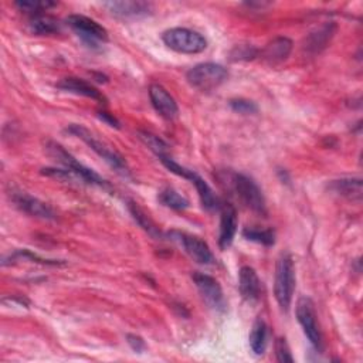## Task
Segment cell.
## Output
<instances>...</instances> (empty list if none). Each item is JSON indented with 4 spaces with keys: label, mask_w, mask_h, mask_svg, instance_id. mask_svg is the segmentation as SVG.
<instances>
[{
    "label": "cell",
    "mask_w": 363,
    "mask_h": 363,
    "mask_svg": "<svg viewBox=\"0 0 363 363\" xmlns=\"http://www.w3.org/2000/svg\"><path fill=\"white\" fill-rule=\"evenodd\" d=\"M46 150L47 153L57 160L60 165H63V167H66L67 170H70L77 180L84 182L87 185H93V186H98L102 189H109L108 182L101 177L95 170L87 167L85 165H83L81 162H78L69 150H66L60 143L49 141L46 143Z\"/></svg>",
    "instance_id": "obj_1"
},
{
    "label": "cell",
    "mask_w": 363,
    "mask_h": 363,
    "mask_svg": "<svg viewBox=\"0 0 363 363\" xmlns=\"http://www.w3.org/2000/svg\"><path fill=\"white\" fill-rule=\"evenodd\" d=\"M295 292V266L290 253L280 256L274 275V295L281 309L288 311Z\"/></svg>",
    "instance_id": "obj_2"
},
{
    "label": "cell",
    "mask_w": 363,
    "mask_h": 363,
    "mask_svg": "<svg viewBox=\"0 0 363 363\" xmlns=\"http://www.w3.org/2000/svg\"><path fill=\"white\" fill-rule=\"evenodd\" d=\"M67 132H70L71 135H74L78 139H81L83 142H85L100 157H102L118 173L125 174V176L129 174V169H128V165H126V160L124 159V156L119 155L114 148H111L109 145H107L105 142L98 139L90 129H87L83 125L71 124L67 128Z\"/></svg>",
    "instance_id": "obj_3"
},
{
    "label": "cell",
    "mask_w": 363,
    "mask_h": 363,
    "mask_svg": "<svg viewBox=\"0 0 363 363\" xmlns=\"http://www.w3.org/2000/svg\"><path fill=\"white\" fill-rule=\"evenodd\" d=\"M162 42L173 52L182 54H199L206 50L208 40L198 32L186 28H173L162 35Z\"/></svg>",
    "instance_id": "obj_4"
},
{
    "label": "cell",
    "mask_w": 363,
    "mask_h": 363,
    "mask_svg": "<svg viewBox=\"0 0 363 363\" xmlns=\"http://www.w3.org/2000/svg\"><path fill=\"white\" fill-rule=\"evenodd\" d=\"M232 185L233 191L237 198L246 205L250 210L258 215H267V205L266 198L256 182L243 173H233L232 174Z\"/></svg>",
    "instance_id": "obj_5"
},
{
    "label": "cell",
    "mask_w": 363,
    "mask_h": 363,
    "mask_svg": "<svg viewBox=\"0 0 363 363\" xmlns=\"http://www.w3.org/2000/svg\"><path fill=\"white\" fill-rule=\"evenodd\" d=\"M229 77L227 70L216 63H202L191 69L186 74L188 83L203 93L212 91L222 85Z\"/></svg>",
    "instance_id": "obj_6"
},
{
    "label": "cell",
    "mask_w": 363,
    "mask_h": 363,
    "mask_svg": "<svg viewBox=\"0 0 363 363\" xmlns=\"http://www.w3.org/2000/svg\"><path fill=\"white\" fill-rule=\"evenodd\" d=\"M295 315L299 322V325L304 329L305 336L308 338L309 343L314 346L316 352L323 350V338L322 332L318 325V318H316V311L315 305L311 298L302 297L298 299L297 307H295Z\"/></svg>",
    "instance_id": "obj_7"
},
{
    "label": "cell",
    "mask_w": 363,
    "mask_h": 363,
    "mask_svg": "<svg viewBox=\"0 0 363 363\" xmlns=\"http://www.w3.org/2000/svg\"><path fill=\"white\" fill-rule=\"evenodd\" d=\"M67 25L71 30L85 43L88 47L98 49L100 44L108 42V32L95 20L83 16V15H71L67 18Z\"/></svg>",
    "instance_id": "obj_8"
},
{
    "label": "cell",
    "mask_w": 363,
    "mask_h": 363,
    "mask_svg": "<svg viewBox=\"0 0 363 363\" xmlns=\"http://www.w3.org/2000/svg\"><path fill=\"white\" fill-rule=\"evenodd\" d=\"M167 237L177 243L182 249L185 250V253L198 264L202 266H210L215 261L213 253L210 250V247L208 246V243L205 240H202L198 236L185 233V232H179V230H172L167 233Z\"/></svg>",
    "instance_id": "obj_9"
},
{
    "label": "cell",
    "mask_w": 363,
    "mask_h": 363,
    "mask_svg": "<svg viewBox=\"0 0 363 363\" xmlns=\"http://www.w3.org/2000/svg\"><path fill=\"white\" fill-rule=\"evenodd\" d=\"M192 278L205 302L216 312H223L226 309V299L219 281L215 277L199 271L194 273Z\"/></svg>",
    "instance_id": "obj_10"
},
{
    "label": "cell",
    "mask_w": 363,
    "mask_h": 363,
    "mask_svg": "<svg viewBox=\"0 0 363 363\" xmlns=\"http://www.w3.org/2000/svg\"><path fill=\"white\" fill-rule=\"evenodd\" d=\"M11 201L13 202V205L23 213L33 216V218H39V219H46V220H54L56 219V213L54 210L44 202H42L40 199L22 192V191H11L9 194Z\"/></svg>",
    "instance_id": "obj_11"
},
{
    "label": "cell",
    "mask_w": 363,
    "mask_h": 363,
    "mask_svg": "<svg viewBox=\"0 0 363 363\" xmlns=\"http://www.w3.org/2000/svg\"><path fill=\"white\" fill-rule=\"evenodd\" d=\"M149 98L155 111L165 119H174L179 114V107L169 91L160 84H152L149 87Z\"/></svg>",
    "instance_id": "obj_12"
},
{
    "label": "cell",
    "mask_w": 363,
    "mask_h": 363,
    "mask_svg": "<svg viewBox=\"0 0 363 363\" xmlns=\"http://www.w3.org/2000/svg\"><path fill=\"white\" fill-rule=\"evenodd\" d=\"M222 218H220V233H219V246L222 250H227L237 233L239 219L237 210L233 205L226 203L222 208Z\"/></svg>",
    "instance_id": "obj_13"
},
{
    "label": "cell",
    "mask_w": 363,
    "mask_h": 363,
    "mask_svg": "<svg viewBox=\"0 0 363 363\" xmlns=\"http://www.w3.org/2000/svg\"><path fill=\"white\" fill-rule=\"evenodd\" d=\"M104 6L117 18L122 19H138L152 13V4L148 2H107Z\"/></svg>",
    "instance_id": "obj_14"
},
{
    "label": "cell",
    "mask_w": 363,
    "mask_h": 363,
    "mask_svg": "<svg viewBox=\"0 0 363 363\" xmlns=\"http://www.w3.org/2000/svg\"><path fill=\"white\" fill-rule=\"evenodd\" d=\"M239 290L242 297L249 302L258 301L261 295V281L254 268L244 266L239 273Z\"/></svg>",
    "instance_id": "obj_15"
},
{
    "label": "cell",
    "mask_w": 363,
    "mask_h": 363,
    "mask_svg": "<svg viewBox=\"0 0 363 363\" xmlns=\"http://www.w3.org/2000/svg\"><path fill=\"white\" fill-rule=\"evenodd\" d=\"M57 87L60 90H63V91H67V93H71V94H76V95H81V97H87V98L95 100L100 104H105L107 102V98H105V95L101 91H98L90 83H87L84 80H80V78H76V77H69V78L61 80L57 84Z\"/></svg>",
    "instance_id": "obj_16"
},
{
    "label": "cell",
    "mask_w": 363,
    "mask_h": 363,
    "mask_svg": "<svg viewBox=\"0 0 363 363\" xmlns=\"http://www.w3.org/2000/svg\"><path fill=\"white\" fill-rule=\"evenodd\" d=\"M291 52H292V42L288 37H275L264 47V50L261 52V57L264 61L270 64H278L287 60Z\"/></svg>",
    "instance_id": "obj_17"
},
{
    "label": "cell",
    "mask_w": 363,
    "mask_h": 363,
    "mask_svg": "<svg viewBox=\"0 0 363 363\" xmlns=\"http://www.w3.org/2000/svg\"><path fill=\"white\" fill-rule=\"evenodd\" d=\"M329 189L349 201H360L362 199V180L357 177H343L339 180H332L329 184Z\"/></svg>",
    "instance_id": "obj_18"
},
{
    "label": "cell",
    "mask_w": 363,
    "mask_h": 363,
    "mask_svg": "<svg viewBox=\"0 0 363 363\" xmlns=\"http://www.w3.org/2000/svg\"><path fill=\"white\" fill-rule=\"evenodd\" d=\"M192 184L195 185L196 188V192L199 195V199H201V203L202 206L209 210V212H213V210H218L222 208V203L219 201V198L216 196V194L213 192V189L209 186L208 182L199 176L196 172L194 174V177L191 179Z\"/></svg>",
    "instance_id": "obj_19"
},
{
    "label": "cell",
    "mask_w": 363,
    "mask_h": 363,
    "mask_svg": "<svg viewBox=\"0 0 363 363\" xmlns=\"http://www.w3.org/2000/svg\"><path fill=\"white\" fill-rule=\"evenodd\" d=\"M29 30L37 36L54 35V33L60 32V22L50 15L37 13V15L30 16Z\"/></svg>",
    "instance_id": "obj_20"
},
{
    "label": "cell",
    "mask_w": 363,
    "mask_h": 363,
    "mask_svg": "<svg viewBox=\"0 0 363 363\" xmlns=\"http://www.w3.org/2000/svg\"><path fill=\"white\" fill-rule=\"evenodd\" d=\"M249 340H250V347L254 352V355H257V356L264 355V352L267 349V342H268V326L264 322V319L258 318L254 322L250 336H249Z\"/></svg>",
    "instance_id": "obj_21"
},
{
    "label": "cell",
    "mask_w": 363,
    "mask_h": 363,
    "mask_svg": "<svg viewBox=\"0 0 363 363\" xmlns=\"http://www.w3.org/2000/svg\"><path fill=\"white\" fill-rule=\"evenodd\" d=\"M335 33V26L333 25H325L321 29H318L316 32L311 33L308 36V39L305 40V50L311 52V53H319L321 50H323L328 43L331 42V39L333 37Z\"/></svg>",
    "instance_id": "obj_22"
},
{
    "label": "cell",
    "mask_w": 363,
    "mask_h": 363,
    "mask_svg": "<svg viewBox=\"0 0 363 363\" xmlns=\"http://www.w3.org/2000/svg\"><path fill=\"white\" fill-rule=\"evenodd\" d=\"M128 210L132 215L133 220L146 232L149 233L152 237L159 239L162 236L159 227L153 223V220L149 218V215H146L135 202H128Z\"/></svg>",
    "instance_id": "obj_23"
},
{
    "label": "cell",
    "mask_w": 363,
    "mask_h": 363,
    "mask_svg": "<svg viewBox=\"0 0 363 363\" xmlns=\"http://www.w3.org/2000/svg\"><path fill=\"white\" fill-rule=\"evenodd\" d=\"M157 199L163 206H166L172 210H186L191 206L189 201L185 196H182L179 192H176L172 188L162 189L159 192Z\"/></svg>",
    "instance_id": "obj_24"
},
{
    "label": "cell",
    "mask_w": 363,
    "mask_h": 363,
    "mask_svg": "<svg viewBox=\"0 0 363 363\" xmlns=\"http://www.w3.org/2000/svg\"><path fill=\"white\" fill-rule=\"evenodd\" d=\"M138 138L142 141V143L145 146H148V149H150L159 159L169 156V145L159 138L157 135L148 132V131H139L138 132Z\"/></svg>",
    "instance_id": "obj_25"
},
{
    "label": "cell",
    "mask_w": 363,
    "mask_h": 363,
    "mask_svg": "<svg viewBox=\"0 0 363 363\" xmlns=\"http://www.w3.org/2000/svg\"><path fill=\"white\" fill-rule=\"evenodd\" d=\"M243 237L247 239L249 242H254L266 247H271L275 244V232L273 229L261 230V229L247 227L243 230Z\"/></svg>",
    "instance_id": "obj_26"
},
{
    "label": "cell",
    "mask_w": 363,
    "mask_h": 363,
    "mask_svg": "<svg viewBox=\"0 0 363 363\" xmlns=\"http://www.w3.org/2000/svg\"><path fill=\"white\" fill-rule=\"evenodd\" d=\"M16 8H19L20 11L29 13L30 16L37 15V13H43L47 12L49 9L57 6V4L54 2H42V0H19V2L15 4Z\"/></svg>",
    "instance_id": "obj_27"
},
{
    "label": "cell",
    "mask_w": 363,
    "mask_h": 363,
    "mask_svg": "<svg viewBox=\"0 0 363 363\" xmlns=\"http://www.w3.org/2000/svg\"><path fill=\"white\" fill-rule=\"evenodd\" d=\"M32 261V263H39L43 266H60L61 263L56 261V260H47V258H42L37 254L29 251V250H18L16 253L9 256V264L16 263V261Z\"/></svg>",
    "instance_id": "obj_28"
},
{
    "label": "cell",
    "mask_w": 363,
    "mask_h": 363,
    "mask_svg": "<svg viewBox=\"0 0 363 363\" xmlns=\"http://www.w3.org/2000/svg\"><path fill=\"white\" fill-rule=\"evenodd\" d=\"M230 108H232L234 112L244 114V115L256 114V112L258 111V107L256 105V102H253V101H250V100H246V98H234V100H230Z\"/></svg>",
    "instance_id": "obj_29"
},
{
    "label": "cell",
    "mask_w": 363,
    "mask_h": 363,
    "mask_svg": "<svg viewBox=\"0 0 363 363\" xmlns=\"http://www.w3.org/2000/svg\"><path fill=\"white\" fill-rule=\"evenodd\" d=\"M275 356H277V360L281 362V363H285V362L291 363V362H294L291 349H290L285 338H278L275 340Z\"/></svg>",
    "instance_id": "obj_30"
},
{
    "label": "cell",
    "mask_w": 363,
    "mask_h": 363,
    "mask_svg": "<svg viewBox=\"0 0 363 363\" xmlns=\"http://www.w3.org/2000/svg\"><path fill=\"white\" fill-rule=\"evenodd\" d=\"M258 52L253 46H236L232 52V60H253Z\"/></svg>",
    "instance_id": "obj_31"
},
{
    "label": "cell",
    "mask_w": 363,
    "mask_h": 363,
    "mask_svg": "<svg viewBox=\"0 0 363 363\" xmlns=\"http://www.w3.org/2000/svg\"><path fill=\"white\" fill-rule=\"evenodd\" d=\"M126 342L131 346V349L135 350L136 353H142L146 349L145 340L141 336H138V335H132V333L126 335Z\"/></svg>",
    "instance_id": "obj_32"
},
{
    "label": "cell",
    "mask_w": 363,
    "mask_h": 363,
    "mask_svg": "<svg viewBox=\"0 0 363 363\" xmlns=\"http://www.w3.org/2000/svg\"><path fill=\"white\" fill-rule=\"evenodd\" d=\"M98 118L101 119V121H104L105 124H108L109 126H112V128H119L121 125H119V121L112 115V114H109V112H107V111H98Z\"/></svg>",
    "instance_id": "obj_33"
}]
</instances>
